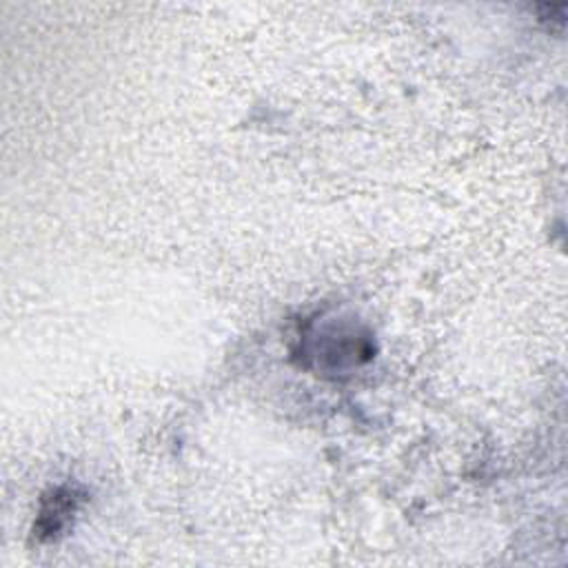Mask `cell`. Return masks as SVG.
Returning a JSON list of instances; mask_svg holds the SVG:
<instances>
[{"instance_id": "1", "label": "cell", "mask_w": 568, "mask_h": 568, "mask_svg": "<svg viewBox=\"0 0 568 568\" xmlns=\"http://www.w3.org/2000/svg\"><path fill=\"white\" fill-rule=\"evenodd\" d=\"M308 357L320 359L328 368H344L346 364H357V355H371L366 337H357L355 331L339 328L335 324L326 326L320 339L308 337Z\"/></svg>"}, {"instance_id": "2", "label": "cell", "mask_w": 568, "mask_h": 568, "mask_svg": "<svg viewBox=\"0 0 568 568\" xmlns=\"http://www.w3.org/2000/svg\"><path fill=\"white\" fill-rule=\"evenodd\" d=\"M78 493L73 488H58L51 493V497L44 499L40 508V517L36 524L38 539H53L73 517L78 510Z\"/></svg>"}]
</instances>
